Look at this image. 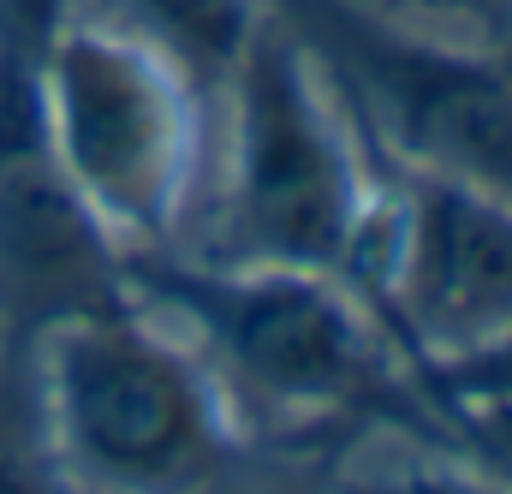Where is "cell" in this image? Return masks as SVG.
<instances>
[{
	"mask_svg": "<svg viewBox=\"0 0 512 494\" xmlns=\"http://www.w3.org/2000/svg\"><path fill=\"white\" fill-rule=\"evenodd\" d=\"M0 494H54V489H42L36 477H24L18 465H6V459H0Z\"/></svg>",
	"mask_w": 512,
	"mask_h": 494,
	"instance_id": "obj_13",
	"label": "cell"
},
{
	"mask_svg": "<svg viewBox=\"0 0 512 494\" xmlns=\"http://www.w3.org/2000/svg\"><path fill=\"white\" fill-rule=\"evenodd\" d=\"M358 292L411 370L495 340L512 328V203L399 161Z\"/></svg>",
	"mask_w": 512,
	"mask_h": 494,
	"instance_id": "obj_6",
	"label": "cell"
},
{
	"mask_svg": "<svg viewBox=\"0 0 512 494\" xmlns=\"http://www.w3.org/2000/svg\"><path fill=\"white\" fill-rule=\"evenodd\" d=\"M227 84L233 161L209 262L304 268L358 286L382 215V191L364 179L358 120L268 6Z\"/></svg>",
	"mask_w": 512,
	"mask_h": 494,
	"instance_id": "obj_2",
	"label": "cell"
},
{
	"mask_svg": "<svg viewBox=\"0 0 512 494\" xmlns=\"http://www.w3.org/2000/svg\"><path fill=\"white\" fill-rule=\"evenodd\" d=\"M120 24L161 42L191 78H227L262 24V0H120Z\"/></svg>",
	"mask_w": 512,
	"mask_h": 494,
	"instance_id": "obj_8",
	"label": "cell"
},
{
	"mask_svg": "<svg viewBox=\"0 0 512 494\" xmlns=\"http://www.w3.org/2000/svg\"><path fill=\"white\" fill-rule=\"evenodd\" d=\"M441 441L465 447V459L489 477L512 483V399H483V405H441L435 411Z\"/></svg>",
	"mask_w": 512,
	"mask_h": 494,
	"instance_id": "obj_10",
	"label": "cell"
},
{
	"mask_svg": "<svg viewBox=\"0 0 512 494\" xmlns=\"http://www.w3.org/2000/svg\"><path fill=\"white\" fill-rule=\"evenodd\" d=\"M42 96L60 167L108 245L161 250L197 173V78L120 18L54 12Z\"/></svg>",
	"mask_w": 512,
	"mask_h": 494,
	"instance_id": "obj_4",
	"label": "cell"
},
{
	"mask_svg": "<svg viewBox=\"0 0 512 494\" xmlns=\"http://www.w3.org/2000/svg\"><path fill=\"white\" fill-rule=\"evenodd\" d=\"M346 494H512L507 477H489L477 465L465 471H441V465H405V471H382V477H358Z\"/></svg>",
	"mask_w": 512,
	"mask_h": 494,
	"instance_id": "obj_12",
	"label": "cell"
},
{
	"mask_svg": "<svg viewBox=\"0 0 512 494\" xmlns=\"http://www.w3.org/2000/svg\"><path fill=\"white\" fill-rule=\"evenodd\" d=\"M120 286L137 304L173 310L215 364L298 417H387L441 441V423L399 346L370 328L346 280L304 268L173 262L161 250L120 256Z\"/></svg>",
	"mask_w": 512,
	"mask_h": 494,
	"instance_id": "obj_3",
	"label": "cell"
},
{
	"mask_svg": "<svg viewBox=\"0 0 512 494\" xmlns=\"http://www.w3.org/2000/svg\"><path fill=\"white\" fill-rule=\"evenodd\" d=\"M322 66L358 131L387 161L477 185L512 203V66L423 24H393L364 0H262Z\"/></svg>",
	"mask_w": 512,
	"mask_h": 494,
	"instance_id": "obj_5",
	"label": "cell"
},
{
	"mask_svg": "<svg viewBox=\"0 0 512 494\" xmlns=\"http://www.w3.org/2000/svg\"><path fill=\"white\" fill-rule=\"evenodd\" d=\"M507 66H512V48H507Z\"/></svg>",
	"mask_w": 512,
	"mask_h": 494,
	"instance_id": "obj_14",
	"label": "cell"
},
{
	"mask_svg": "<svg viewBox=\"0 0 512 494\" xmlns=\"http://www.w3.org/2000/svg\"><path fill=\"white\" fill-rule=\"evenodd\" d=\"M417 24H447L453 42L471 48H512V0H405Z\"/></svg>",
	"mask_w": 512,
	"mask_h": 494,
	"instance_id": "obj_11",
	"label": "cell"
},
{
	"mask_svg": "<svg viewBox=\"0 0 512 494\" xmlns=\"http://www.w3.org/2000/svg\"><path fill=\"white\" fill-rule=\"evenodd\" d=\"M36 399L60 471L96 494H203L233 465L215 375L179 352L131 292L30 328Z\"/></svg>",
	"mask_w": 512,
	"mask_h": 494,
	"instance_id": "obj_1",
	"label": "cell"
},
{
	"mask_svg": "<svg viewBox=\"0 0 512 494\" xmlns=\"http://www.w3.org/2000/svg\"><path fill=\"white\" fill-rule=\"evenodd\" d=\"M66 0H0V310L30 328L114 298L120 250L84 215L42 96V36Z\"/></svg>",
	"mask_w": 512,
	"mask_h": 494,
	"instance_id": "obj_7",
	"label": "cell"
},
{
	"mask_svg": "<svg viewBox=\"0 0 512 494\" xmlns=\"http://www.w3.org/2000/svg\"><path fill=\"white\" fill-rule=\"evenodd\" d=\"M417 387L429 399V411L441 405H483V399H512V328H501L495 340L441 358V364H417Z\"/></svg>",
	"mask_w": 512,
	"mask_h": 494,
	"instance_id": "obj_9",
	"label": "cell"
}]
</instances>
